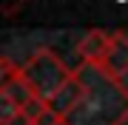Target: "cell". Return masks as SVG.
<instances>
[{
    "label": "cell",
    "instance_id": "obj_1",
    "mask_svg": "<svg viewBox=\"0 0 128 125\" xmlns=\"http://www.w3.org/2000/svg\"><path fill=\"white\" fill-rule=\"evenodd\" d=\"M77 77L82 83V100L63 120V125H125L128 122V88L100 65L80 63Z\"/></svg>",
    "mask_w": 128,
    "mask_h": 125
},
{
    "label": "cell",
    "instance_id": "obj_2",
    "mask_svg": "<svg viewBox=\"0 0 128 125\" xmlns=\"http://www.w3.org/2000/svg\"><path fill=\"white\" fill-rule=\"evenodd\" d=\"M20 74L28 83V88L37 94L40 100H54L66 85L71 83L74 68H68L63 60L57 57V51L51 48H37L28 60L20 65Z\"/></svg>",
    "mask_w": 128,
    "mask_h": 125
},
{
    "label": "cell",
    "instance_id": "obj_3",
    "mask_svg": "<svg viewBox=\"0 0 128 125\" xmlns=\"http://www.w3.org/2000/svg\"><path fill=\"white\" fill-rule=\"evenodd\" d=\"M100 68L105 74H111L114 80H122L128 74V34L125 31H114L108 43V51H105Z\"/></svg>",
    "mask_w": 128,
    "mask_h": 125
},
{
    "label": "cell",
    "instance_id": "obj_4",
    "mask_svg": "<svg viewBox=\"0 0 128 125\" xmlns=\"http://www.w3.org/2000/svg\"><path fill=\"white\" fill-rule=\"evenodd\" d=\"M108 43H111V31H102V28H91L86 31L77 43V57L80 63H88V65H100L105 51H108Z\"/></svg>",
    "mask_w": 128,
    "mask_h": 125
},
{
    "label": "cell",
    "instance_id": "obj_5",
    "mask_svg": "<svg viewBox=\"0 0 128 125\" xmlns=\"http://www.w3.org/2000/svg\"><path fill=\"white\" fill-rule=\"evenodd\" d=\"M80 100H82V83H80L77 71H74L71 83L66 85V88L57 94L54 100H48V105H51V108H54V111H57V114L66 120V117H68V114L74 111V108H77V102H80Z\"/></svg>",
    "mask_w": 128,
    "mask_h": 125
},
{
    "label": "cell",
    "instance_id": "obj_6",
    "mask_svg": "<svg viewBox=\"0 0 128 125\" xmlns=\"http://www.w3.org/2000/svg\"><path fill=\"white\" fill-rule=\"evenodd\" d=\"M0 97L9 100L14 108H20V111H23V108H26L32 100H37V94L28 88V83L23 80V74H20V77H14V80H6V83H0Z\"/></svg>",
    "mask_w": 128,
    "mask_h": 125
},
{
    "label": "cell",
    "instance_id": "obj_7",
    "mask_svg": "<svg viewBox=\"0 0 128 125\" xmlns=\"http://www.w3.org/2000/svg\"><path fill=\"white\" fill-rule=\"evenodd\" d=\"M32 125H63V117H60L54 108H46V111H43L40 117H37V120H32Z\"/></svg>",
    "mask_w": 128,
    "mask_h": 125
},
{
    "label": "cell",
    "instance_id": "obj_8",
    "mask_svg": "<svg viewBox=\"0 0 128 125\" xmlns=\"http://www.w3.org/2000/svg\"><path fill=\"white\" fill-rule=\"evenodd\" d=\"M0 125H32V120H28V117L20 111L17 117H14V120H9V122H0Z\"/></svg>",
    "mask_w": 128,
    "mask_h": 125
}]
</instances>
